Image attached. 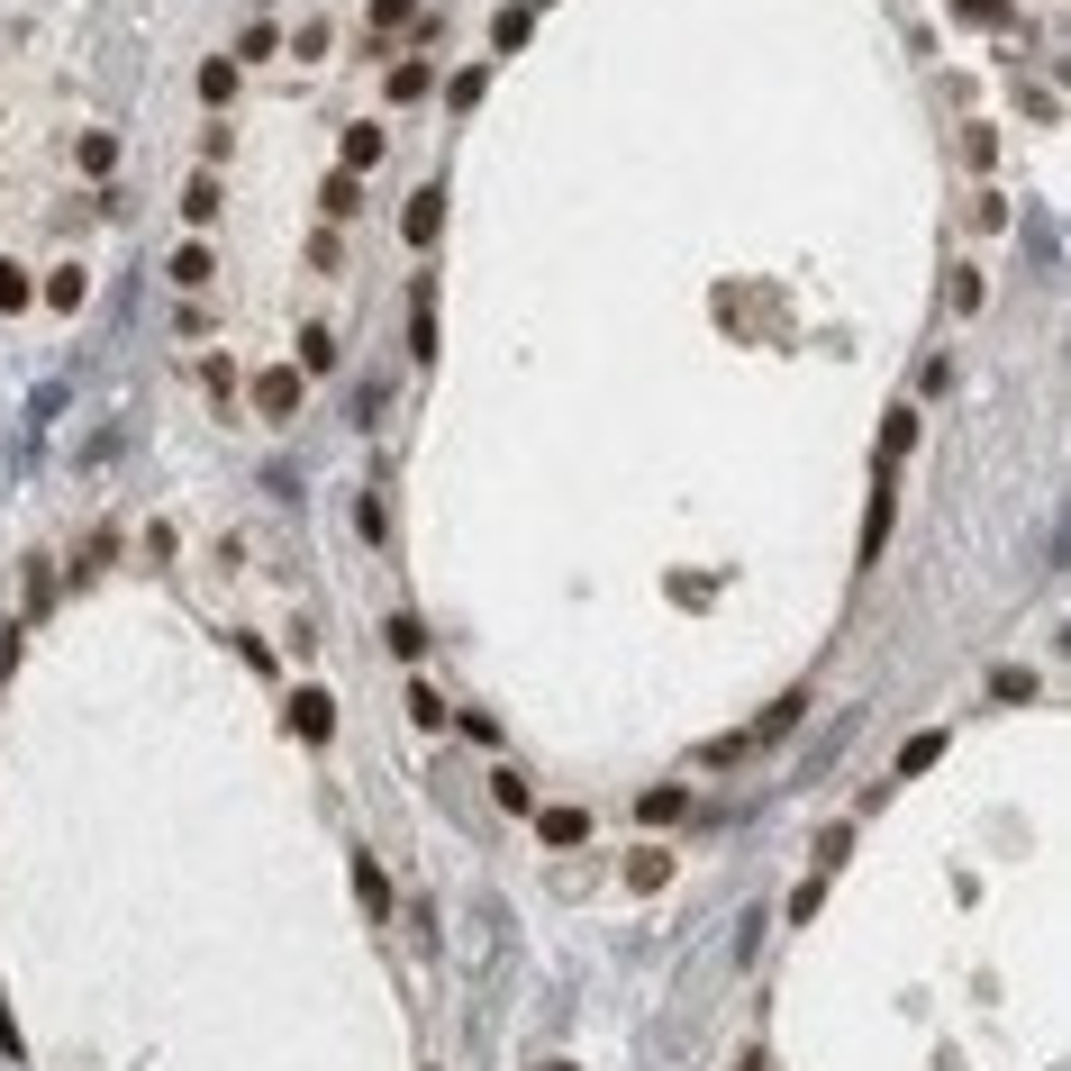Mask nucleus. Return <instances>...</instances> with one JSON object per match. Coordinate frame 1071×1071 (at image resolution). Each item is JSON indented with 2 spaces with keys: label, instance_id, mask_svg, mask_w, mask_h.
Here are the masks:
<instances>
[{
  "label": "nucleus",
  "instance_id": "f257e3e1",
  "mask_svg": "<svg viewBox=\"0 0 1071 1071\" xmlns=\"http://www.w3.org/2000/svg\"><path fill=\"white\" fill-rule=\"evenodd\" d=\"M291 735H300V745H327V735H337V700H327L318 681L291 691Z\"/></svg>",
  "mask_w": 1071,
  "mask_h": 1071
},
{
  "label": "nucleus",
  "instance_id": "f03ea898",
  "mask_svg": "<svg viewBox=\"0 0 1071 1071\" xmlns=\"http://www.w3.org/2000/svg\"><path fill=\"white\" fill-rule=\"evenodd\" d=\"M254 400H264V418H291V410H300V373H291V364H273L264 381H254Z\"/></svg>",
  "mask_w": 1071,
  "mask_h": 1071
},
{
  "label": "nucleus",
  "instance_id": "7ed1b4c3",
  "mask_svg": "<svg viewBox=\"0 0 1071 1071\" xmlns=\"http://www.w3.org/2000/svg\"><path fill=\"white\" fill-rule=\"evenodd\" d=\"M73 164H83L91 182H110V173H118V137H110V127H91V137L73 146Z\"/></svg>",
  "mask_w": 1071,
  "mask_h": 1071
},
{
  "label": "nucleus",
  "instance_id": "20e7f679",
  "mask_svg": "<svg viewBox=\"0 0 1071 1071\" xmlns=\"http://www.w3.org/2000/svg\"><path fill=\"white\" fill-rule=\"evenodd\" d=\"M663 881H672V854H663V845L627 854V890H663Z\"/></svg>",
  "mask_w": 1071,
  "mask_h": 1071
},
{
  "label": "nucleus",
  "instance_id": "39448f33",
  "mask_svg": "<svg viewBox=\"0 0 1071 1071\" xmlns=\"http://www.w3.org/2000/svg\"><path fill=\"white\" fill-rule=\"evenodd\" d=\"M536 835H545V845H581V835H591V818H581V808H545V818H536Z\"/></svg>",
  "mask_w": 1071,
  "mask_h": 1071
},
{
  "label": "nucleus",
  "instance_id": "423d86ee",
  "mask_svg": "<svg viewBox=\"0 0 1071 1071\" xmlns=\"http://www.w3.org/2000/svg\"><path fill=\"white\" fill-rule=\"evenodd\" d=\"M354 890H364V908H373V917H391V881H381V862H373V854H354Z\"/></svg>",
  "mask_w": 1071,
  "mask_h": 1071
},
{
  "label": "nucleus",
  "instance_id": "0eeeda50",
  "mask_svg": "<svg viewBox=\"0 0 1071 1071\" xmlns=\"http://www.w3.org/2000/svg\"><path fill=\"white\" fill-rule=\"evenodd\" d=\"M437 218H445V191L427 182V191L410 200V245H427V237H437Z\"/></svg>",
  "mask_w": 1071,
  "mask_h": 1071
},
{
  "label": "nucleus",
  "instance_id": "6e6552de",
  "mask_svg": "<svg viewBox=\"0 0 1071 1071\" xmlns=\"http://www.w3.org/2000/svg\"><path fill=\"white\" fill-rule=\"evenodd\" d=\"M908 437H917V410H890V427H881V472H899Z\"/></svg>",
  "mask_w": 1071,
  "mask_h": 1071
},
{
  "label": "nucleus",
  "instance_id": "1a4fd4ad",
  "mask_svg": "<svg viewBox=\"0 0 1071 1071\" xmlns=\"http://www.w3.org/2000/svg\"><path fill=\"white\" fill-rule=\"evenodd\" d=\"M300 364H310V373H327V364H337V327H300Z\"/></svg>",
  "mask_w": 1071,
  "mask_h": 1071
},
{
  "label": "nucleus",
  "instance_id": "9d476101",
  "mask_svg": "<svg viewBox=\"0 0 1071 1071\" xmlns=\"http://www.w3.org/2000/svg\"><path fill=\"white\" fill-rule=\"evenodd\" d=\"M200 100L227 110V100H237V64H200Z\"/></svg>",
  "mask_w": 1071,
  "mask_h": 1071
},
{
  "label": "nucleus",
  "instance_id": "9b49d317",
  "mask_svg": "<svg viewBox=\"0 0 1071 1071\" xmlns=\"http://www.w3.org/2000/svg\"><path fill=\"white\" fill-rule=\"evenodd\" d=\"M83 291H91V282H83V264H64L55 282H46V300H55V310H83Z\"/></svg>",
  "mask_w": 1071,
  "mask_h": 1071
},
{
  "label": "nucleus",
  "instance_id": "f8f14e48",
  "mask_svg": "<svg viewBox=\"0 0 1071 1071\" xmlns=\"http://www.w3.org/2000/svg\"><path fill=\"white\" fill-rule=\"evenodd\" d=\"M273 46H282V28H264V18H254V28L237 37V55H245V64H264V55H273Z\"/></svg>",
  "mask_w": 1071,
  "mask_h": 1071
},
{
  "label": "nucleus",
  "instance_id": "ddd939ff",
  "mask_svg": "<svg viewBox=\"0 0 1071 1071\" xmlns=\"http://www.w3.org/2000/svg\"><path fill=\"white\" fill-rule=\"evenodd\" d=\"M391 654L418 663V654H427V627H418V618H391Z\"/></svg>",
  "mask_w": 1071,
  "mask_h": 1071
},
{
  "label": "nucleus",
  "instance_id": "4468645a",
  "mask_svg": "<svg viewBox=\"0 0 1071 1071\" xmlns=\"http://www.w3.org/2000/svg\"><path fill=\"white\" fill-rule=\"evenodd\" d=\"M173 282H210V245H182V254H173Z\"/></svg>",
  "mask_w": 1071,
  "mask_h": 1071
},
{
  "label": "nucleus",
  "instance_id": "2eb2a0df",
  "mask_svg": "<svg viewBox=\"0 0 1071 1071\" xmlns=\"http://www.w3.org/2000/svg\"><path fill=\"white\" fill-rule=\"evenodd\" d=\"M935 754H945V735H908V754H899V772H927Z\"/></svg>",
  "mask_w": 1071,
  "mask_h": 1071
},
{
  "label": "nucleus",
  "instance_id": "dca6fc26",
  "mask_svg": "<svg viewBox=\"0 0 1071 1071\" xmlns=\"http://www.w3.org/2000/svg\"><path fill=\"white\" fill-rule=\"evenodd\" d=\"M635 818H645V827H672V818H681V790H654V799L635 808Z\"/></svg>",
  "mask_w": 1071,
  "mask_h": 1071
},
{
  "label": "nucleus",
  "instance_id": "f3484780",
  "mask_svg": "<svg viewBox=\"0 0 1071 1071\" xmlns=\"http://www.w3.org/2000/svg\"><path fill=\"white\" fill-rule=\"evenodd\" d=\"M381 155V127H345V164H373Z\"/></svg>",
  "mask_w": 1071,
  "mask_h": 1071
},
{
  "label": "nucleus",
  "instance_id": "a211bd4d",
  "mask_svg": "<svg viewBox=\"0 0 1071 1071\" xmlns=\"http://www.w3.org/2000/svg\"><path fill=\"white\" fill-rule=\"evenodd\" d=\"M410 718H418V727H437V718H445V700L427 691V681H410Z\"/></svg>",
  "mask_w": 1071,
  "mask_h": 1071
},
{
  "label": "nucleus",
  "instance_id": "6ab92c4d",
  "mask_svg": "<svg viewBox=\"0 0 1071 1071\" xmlns=\"http://www.w3.org/2000/svg\"><path fill=\"white\" fill-rule=\"evenodd\" d=\"M391 100H427V64H400L391 73Z\"/></svg>",
  "mask_w": 1071,
  "mask_h": 1071
},
{
  "label": "nucleus",
  "instance_id": "aec40b11",
  "mask_svg": "<svg viewBox=\"0 0 1071 1071\" xmlns=\"http://www.w3.org/2000/svg\"><path fill=\"white\" fill-rule=\"evenodd\" d=\"M0 310H28V273L18 264H0Z\"/></svg>",
  "mask_w": 1071,
  "mask_h": 1071
},
{
  "label": "nucleus",
  "instance_id": "412c9836",
  "mask_svg": "<svg viewBox=\"0 0 1071 1071\" xmlns=\"http://www.w3.org/2000/svg\"><path fill=\"white\" fill-rule=\"evenodd\" d=\"M410 18H418L410 0H373V28H410Z\"/></svg>",
  "mask_w": 1071,
  "mask_h": 1071
},
{
  "label": "nucleus",
  "instance_id": "4be33fe9",
  "mask_svg": "<svg viewBox=\"0 0 1071 1071\" xmlns=\"http://www.w3.org/2000/svg\"><path fill=\"white\" fill-rule=\"evenodd\" d=\"M545 1071H572V1062H545Z\"/></svg>",
  "mask_w": 1071,
  "mask_h": 1071
}]
</instances>
